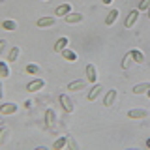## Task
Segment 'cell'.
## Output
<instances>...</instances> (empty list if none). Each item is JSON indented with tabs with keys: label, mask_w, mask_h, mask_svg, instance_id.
Here are the masks:
<instances>
[{
	"label": "cell",
	"mask_w": 150,
	"mask_h": 150,
	"mask_svg": "<svg viewBox=\"0 0 150 150\" xmlns=\"http://www.w3.org/2000/svg\"><path fill=\"white\" fill-rule=\"evenodd\" d=\"M58 101H60V105H62V109L66 112H73L75 111V103H73V100L68 96V94H60V96H58Z\"/></svg>",
	"instance_id": "obj_1"
},
{
	"label": "cell",
	"mask_w": 150,
	"mask_h": 150,
	"mask_svg": "<svg viewBox=\"0 0 150 150\" xmlns=\"http://www.w3.org/2000/svg\"><path fill=\"white\" fill-rule=\"evenodd\" d=\"M84 75H86V81L90 84L98 83V69H96L94 64H86V68H84Z\"/></svg>",
	"instance_id": "obj_2"
},
{
	"label": "cell",
	"mask_w": 150,
	"mask_h": 150,
	"mask_svg": "<svg viewBox=\"0 0 150 150\" xmlns=\"http://www.w3.org/2000/svg\"><path fill=\"white\" fill-rule=\"evenodd\" d=\"M36 25L40 28H49V26H54L56 25V17L54 15H45V17H40L36 21Z\"/></svg>",
	"instance_id": "obj_3"
},
{
	"label": "cell",
	"mask_w": 150,
	"mask_h": 150,
	"mask_svg": "<svg viewBox=\"0 0 150 150\" xmlns=\"http://www.w3.org/2000/svg\"><path fill=\"white\" fill-rule=\"evenodd\" d=\"M17 109H19V105H17V103H13V101H6V103H2V105H0V112H2L4 116L15 115Z\"/></svg>",
	"instance_id": "obj_4"
},
{
	"label": "cell",
	"mask_w": 150,
	"mask_h": 150,
	"mask_svg": "<svg viewBox=\"0 0 150 150\" xmlns=\"http://www.w3.org/2000/svg\"><path fill=\"white\" fill-rule=\"evenodd\" d=\"M128 116H129L131 120H143V118H146V116H148V111L146 109H141V107H135V109L128 111Z\"/></svg>",
	"instance_id": "obj_5"
},
{
	"label": "cell",
	"mask_w": 150,
	"mask_h": 150,
	"mask_svg": "<svg viewBox=\"0 0 150 150\" xmlns=\"http://www.w3.org/2000/svg\"><path fill=\"white\" fill-rule=\"evenodd\" d=\"M116 98H118V92L115 90V88H111V90L105 92V98H103V105L105 107H112L116 101Z\"/></svg>",
	"instance_id": "obj_6"
},
{
	"label": "cell",
	"mask_w": 150,
	"mask_h": 150,
	"mask_svg": "<svg viewBox=\"0 0 150 150\" xmlns=\"http://www.w3.org/2000/svg\"><path fill=\"white\" fill-rule=\"evenodd\" d=\"M137 21H139V9H131L128 13V17H126V21H124V26L126 28H133Z\"/></svg>",
	"instance_id": "obj_7"
},
{
	"label": "cell",
	"mask_w": 150,
	"mask_h": 150,
	"mask_svg": "<svg viewBox=\"0 0 150 150\" xmlns=\"http://www.w3.org/2000/svg\"><path fill=\"white\" fill-rule=\"evenodd\" d=\"M101 92H103V86H101L100 83H94L92 86H90V90H88V94H86V100H88V101H94Z\"/></svg>",
	"instance_id": "obj_8"
},
{
	"label": "cell",
	"mask_w": 150,
	"mask_h": 150,
	"mask_svg": "<svg viewBox=\"0 0 150 150\" xmlns=\"http://www.w3.org/2000/svg\"><path fill=\"white\" fill-rule=\"evenodd\" d=\"M43 86H45V81L38 77V79H32V81L26 84V90H28V92H40Z\"/></svg>",
	"instance_id": "obj_9"
},
{
	"label": "cell",
	"mask_w": 150,
	"mask_h": 150,
	"mask_svg": "<svg viewBox=\"0 0 150 150\" xmlns=\"http://www.w3.org/2000/svg\"><path fill=\"white\" fill-rule=\"evenodd\" d=\"M64 19H66V23H68V25H79V23L84 21V15H83V13H77V11H75V13L71 11V13H68Z\"/></svg>",
	"instance_id": "obj_10"
},
{
	"label": "cell",
	"mask_w": 150,
	"mask_h": 150,
	"mask_svg": "<svg viewBox=\"0 0 150 150\" xmlns=\"http://www.w3.org/2000/svg\"><path fill=\"white\" fill-rule=\"evenodd\" d=\"M86 79H75V81H71L68 84V90H71V92H79V90H83L84 86H86Z\"/></svg>",
	"instance_id": "obj_11"
},
{
	"label": "cell",
	"mask_w": 150,
	"mask_h": 150,
	"mask_svg": "<svg viewBox=\"0 0 150 150\" xmlns=\"http://www.w3.org/2000/svg\"><path fill=\"white\" fill-rule=\"evenodd\" d=\"M45 124H47V128H51V129L54 128V124H56V111L54 109L45 111Z\"/></svg>",
	"instance_id": "obj_12"
},
{
	"label": "cell",
	"mask_w": 150,
	"mask_h": 150,
	"mask_svg": "<svg viewBox=\"0 0 150 150\" xmlns=\"http://www.w3.org/2000/svg\"><path fill=\"white\" fill-rule=\"evenodd\" d=\"M118 15H120V11H118L116 8H112L111 11L107 13V17H105V25H107V26H112V25H115V21L118 19Z\"/></svg>",
	"instance_id": "obj_13"
},
{
	"label": "cell",
	"mask_w": 150,
	"mask_h": 150,
	"mask_svg": "<svg viewBox=\"0 0 150 150\" xmlns=\"http://www.w3.org/2000/svg\"><path fill=\"white\" fill-rule=\"evenodd\" d=\"M60 54H62V58L68 60V62H77V53H75V51H71V49H68V47L60 51Z\"/></svg>",
	"instance_id": "obj_14"
},
{
	"label": "cell",
	"mask_w": 150,
	"mask_h": 150,
	"mask_svg": "<svg viewBox=\"0 0 150 150\" xmlns=\"http://www.w3.org/2000/svg\"><path fill=\"white\" fill-rule=\"evenodd\" d=\"M68 13H71V6H69V4H60V6L54 9L56 17H66Z\"/></svg>",
	"instance_id": "obj_15"
},
{
	"label": "cell",
	"mask_w": 150,
	"mask_h": 150,
	"mask_svg": "<svg viewBox=\"0 0 150 150\" xmlns=\"http://www.w3.org/2000/svg\"><path fill=\"white\" fill-rule=\"evenodd\" d=\"M150 90V83H139L133 86V94L135 96H141V94H146Z\"/></svg>",
	"instance_id": "obj_16"
},
{
	"label": "cell",
	"mask_w": 150,
	"mask_h": 150,
	"mask_svg": "<svg viewBox=\"0 0 150 150\" xmlns=\"http://www.w3.org/2000/svg\"><path fill=\"white\" fill-rule=\"evenodd\" d=\"M9 135H11V131H9L8 126H0V146L9 141Z\"/></svg>",
	"instance_id": "obj_17"
},
{
	"label": "cell",
	"mask_w": 150,
	"mask_h": 150,
	"mask_svg": "<svg viewBox=\"0 0 150 150\" xmlns=\"http://www.w3.org/2000/svg\"><path fill=\"white\" fill-rule=\"evenodd\" d=\"M19 56H21V47L13 45L11 49H9V53H8V62H15Z\"/></svg>",
	"instance_id": "obj_18"
},
{
	"label": "cell",
	"mask_w": 150,
	"mask_h": 150,
	"mask_svg": "<svg viewBox=\"0 0 150 150\" xmlns=\"http://www.w3.org/2000/svg\"><path fill=\"white\" fill-rule=\"evenodd\" d=\"M68 43H69V40L66 36H62V38H58V40L54 41V51L56 53H60V51L62 49H66V47H68Z\"/></svg>",
	"instance_id": "obj_19"
},
{
	"label": "cell",
	"mask_w": 150,
	"mask_h": 150,
	"mask_svg": "<svg viewBox=\"0 0 150 150\" xmlns=\"http://www.w3.org/2000/svg\"><path fill=\"white\" fill-rule=\"evenodd\" d=\"M2 28L8 32H15L17 30V21H13V19H6V21H2Z\"/></svg>",
	"instance_id": "obj_20"
},
{
	"label": "cell",
	"mask_w": 150,
	"mask_h": 150,
	"mask_svg": "<svg viewBox=\"0 0 150 150\" xmlns=\"http://www.w3.org/2000/svg\"><path fill=\"white\" fill-rule=\"evenodd\" d=\"M131 56H133V62L135 64H144V54H143V51H139V49H133V51H129Z\"/></svg>",
	"instance_id": "obj_21"
},
{
	"label": "cell",
	"mask_w": 150,
	"mask_h": 150,
	"mask_svg": "<svg viewBox=\"0 0 150 150\" xmlns=\"http://www.w3.org/2000/svg\"><path fill=\"white\" fill-rule=\"evenodd\" d=\"M9 77V66L8 60H0V79H6Z\"/></svg>",
	"instance_id": "obj_22"
},
{
	"label": "cell",
	"mask_w": 150,
	"mask_h": 150,
	"mask_svg": "<svg viewBox=\"0 0 150 150\" xmlns=\"http://www.w3.org/2000/svg\"><path fill=\"white\" fill-rule=\"evenodd\" d=\"M131 64H133V56H131V53H126L124 58H122V64H120L122 69H129Z\"/></svg>",
	"instance_id": "obj_23"
},
{
	"label": "cell",
	"mask_w": 150,
	"mask_h": 150,
	"mask_svg": "<svg viewBox=\"0 0 150 150\" xmlns=\"http://www.w3.org/2000/svg\"><path fill=\"white\" fill-rule=\"evenodd\" d=\"M66 144H68V137H66V135H60V137L54 141L53 148H54V150H62V148L66 146Z\"/></svg>",
	"instance_id": "obj_24"
},
{
	"label": "cell",
	"mask_w": 150,
	"mask_h": 150,
	"mask_svg": "<svg viewBox=\"0 0 150 150\" xmlns=\"http://www.w3.org/2000/svg\"><path fill=\"white\" fill-rule=\"evenodd\" d=\"M26 73L28 75H41V68L38 64H26Z\"/></svg>",
	"instance_id": "obj_25"
},
{
	"label": "cell",
	"mask_w": 150,
	"mask_h": 150,
	"mask_svg": "<svg viewBox=\"0 0 150 150\" xmlns=\"http://www.w3.org/2000/svg\"><path fill=\"white\" fill-rule=\"evenodd\" d=\"M8 40H0V56H2L4 53H6V49H8Z\"/></svg>",
	"instance_id": "obj_26"
},
{
	"label": "cell",
	"mask_w": 150,
	"mask_h": 150,
	"mask_svg": "<svg viewBox=\"0 0 150 150\" xmlns=\"http://www.w3.org/2000/svg\"><path fill=\"white\" fill-rule=\"evenodd\" d=\"M66 146H69L71 150H77L79 148V144L75 143V139H71V137H68V144H66Z\"/></svg>",
	"instance_id": "obj_27"
},
{
	"label": "cell",
	"mask_w": 150,
	"mask_h": 150,
	"mask_svg": "<svg viewBox=\"0 0 150 150\" xmlns=\"http://www.w3.org/2000/svg\"><path fill=\"white\" fill-rule=\"evenodd\" d=\"M148 6H150V0H141V4H139V11H143V9H148Z\"/></svg>",
	"instance_id": "obj_28"
},
{
	"label": "cell",
	"mask_w": 150,
	"mask_h": 150,
	"mask_svg": "<svg viewBox=\"0 0 150 150\" xmlns=\"http://www.w3.org/2000/svg\"><path fill=\"white\" fill-rule=\"evenodd\" d=\"M4 98V84H2V81H0V100Z\"/></svg>",
	"instance_id": "obj_29"
},
{
	"label": "cell",
	"mask_w": 150,
	"mask_h": 150,
	"mask_svg": "<svg viewBox=\"0 0 150 150\" xmlns=\"http://www.w3.org/2000/svg\"><path fill=\"white\" fill-rule=\"evenodd\" d=\"M25 107H26V109H30V107H32V101L26 100V101H25Z\"/></svg>",
	"instance_id": "obj_30"
},
{
	"label": "cell",
	"mask_w": 150,
	"mask_h": 150,
	"mask_svg": "<svg viewBox=\"0 0 150 150\" xmlns=\"http://www.w3.org/2000/svg\"><path fill=\"white\" fill-rule=\"evenodd\" d=\"M101 2H103V4H107V6H109V4L112 2V0H101Z\"/></svg>",
	"instance_id": "obj_31"
},
{
	"label": "cell",
	"mask_w": 150,
	"mask_h": 150,
	"mask_svg": "<svg viewBox=\"0 0 150 150\" xmlns=\"http://www.w3.org/2000/svg\"><path fill=\"white\" fill-rule=\"evenodd\" d=\"M2 116H4V115L0 112V126H4V120H2Z\"/></svg>",
	"instance_id": "obj_32"
},
{
	"label": "cell",
	"mask_w": 150,
	"mask_h": 150,
	"mask_svg": "<svg viewBox=\"0 0 150 150\" xmlns=\"http://www.w3.org/2000/svg\"><path fill=\"white\" fill-rule=\"evenodd\" d=\"M146 17L150 19V6H148V9H146Z\"/></svg>",
	"instance_id": "obj_33"
},
{
	"label": "cell",
	"mask_w": 150,
	"mask_h": 150,
	"mask_svg": "<svg viewBox=\"0 0 150 150\" xmlns=\"http://www.w3.org/2000/svg\"><path fill=\"white\" fill-rule=\"evenodd\" d=\"M146 146H148V148H150V137H148V139H146Z\"/></svg>",
	"instance_id": "obj_34"
},
{
	"label": "cell",
	"mask_w": 150,
	"mask_h": 150,
	"mask_svg": "<svg viewBox=\"0 0 150 150\" xmlns=\"http://www.w3.org/2000/svg\"><path fill=\"white\" fill-rule=\"evenodd\" d=\"M146 96H148V100H150V90H148V92H146Z\"/></svg>",
	"instance_id": "obj_35"
},
{
	"label": "cell",
	"mask_w": 150,
	"mask_h": 150,
	"mask_svg": "<svg viewBox=\"0 0 150 150\" xmlns=\"http://www.w3.org/2000/svg\"><path fill=\"white\" fill-rule=\"evenodd\" d=\"M2 2H4V0H0V4H2Z\"/></svg>",
	"instance_id": "obj_36"
}]
</instances>
